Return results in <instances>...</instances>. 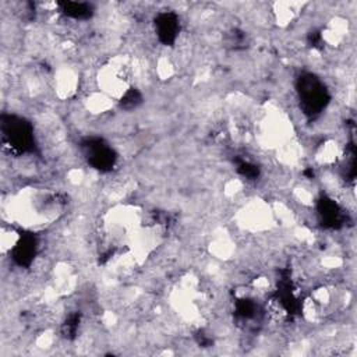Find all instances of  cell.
Here are the masks:
<instances>
[{"label":"cell","mask_w":357,"mask_h":357,"mask_svg":"<svg viewBox=\"0 0 357 357\" xmlns=\"http://www.w3.org/2000/svg\"><path fill=\"white\" fill-rule=\"evenodd\" d=\"M134 64L127 56L119 54L105 63L96 75L99 91L112 98L113 100H121L132 88Z\"/></svg>","instance_id":"cell-1"},{"label":"cell","mask_w":357,"mask_h":357,"mask_svg":"<svg viewBox=\"0 0 357 357\" xmlns=\"http://www.w3.org/2000/svg\"><path fill=\"white\" fill-rule=\"evenodd\" d=\"M273 215L275 212L265 202L252 201L238 211V220L241 227L251 231H261L271 227Z\"/></svg>","instance_id":"cell-2"},{"label":"cell","mask_w":357,"mask_h":357,"mask_svg":"<svg viewBox=\"0 0 357 357\" xmlns=\"http://www.w3.org/2000/svg\"><path fill=\"white\" fill-rule=\"evenodd\" d=\"M79 85L77 73L70 67H61L54 74V91L59 98L66 99L73 96Z\"/></svg>","instance_id":"cell-3"},{"label":"cell","mask_w":357,"mask_h":357,"mask_svg":"<svg viewBox=\"0 0 357 357\" xmlns=\"http://www.w3.org/2000/svg\"><path fill=\"white\" fill-rule=\"evenodd\" d=\"M84 105L88 112L93 114H100L113 107V99L105 95L103 92H91L86 96Z\"/></svg>","instance_id":"cell-4"},{"label":"cell","mask_w":357,"mask_h":357,"mask_svg":"<svg viewBox=\"0 0 357 357\" xmlns=\"http://www.w3.org/2000/svg\"><path fill=\"white\" fill-rule=\"evenodd\" d=\"M20 241H21V236L13 227H3L1 229L0 244H1L3 254L15 250L17 245L20 244Z\"/></svg>","instance_id":"cell-5"}]
</instances>
